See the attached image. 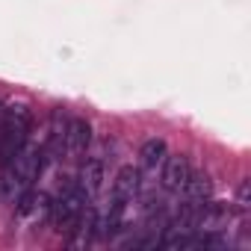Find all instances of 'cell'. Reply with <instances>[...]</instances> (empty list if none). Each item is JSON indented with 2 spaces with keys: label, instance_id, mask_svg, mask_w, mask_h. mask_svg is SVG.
<instances>
[{
  "label": "cell",
  "instance_id": "6da1fadb",
  "mask_svg": "<svg viewBox=\"0 0 251 251\" xmlns=\"http://www.w3.org/2000/svg\"><path fill=\"white\" fill-rule=\"evenodd\" d=\"M45 166H48L45 145H24L3 166V177H0V198L9 201V204H15L33 186V180H39V175H42Z\"/></svg>",
  "mask_w": 251,
  "mask_h": 251
},
{
  "label": "cell",
  "instance_id": "7a4b0ae2",
  "mask_svg": "<svg viewBox=\"0 0 251 251\" xmlns=\"http://www.w3.org/2000/svg\"><path fill=\"white\" fill-rule=\"evenodd\" d=\"M33 127V112L24 103H12L3 109V121H0V166H6L30 139Z\"/></svg>",
  "mask_w": 251,
  "mask_h": 251
},
{
  "label": "cell",
  "instance_id": "3957f363",
  "mask_svg": "<svg viewBox=\"0 0 251 251\" xmlns=\"http://www.w3.org/2000/svg\"><path fill=\"white\" fill-rule=\"evenodd\" d=\"M89 207V198H86V192L77 186V180L74 183H68L59 195H56V201L50 204V219H53V225L59 227V230H65V233H71V227L77 225V219L83 216V210Z\"/></svg>",
  "mask_w": 251,
  "mask_h": 251
},
{
  "label": "cell",
  "instance_id": "277c9868",
  "mask_svg": "<svg viewBox=\"0 0 251 251\" xmlns=\"http://www.w3.org/2000/svg\"><path fill=\"white\" fill-rule=\"evenodd\" d=\"M139 186H142L139 169H133V166L118 169V175L112 180V207H121L124 210L127 204H133V198L139 195Z\"/></svg>",
  "mask_w": 251,
  "mask_h": 251
},
{
  "label": "cell",
  "instance_id": "5b68a950",
  "mask_svg": "<svg viewBox=\"0 0 251 251\" xmlns=\"http://www.w3.org/2000/svg\"><path fill=\"white\" fill-rule=\"evenodd\" d=\"M233 219V210L230 204L225 201H204L201 210H198V219H195V230H204V233H216L222 227H227V222Z\"/></svg>",
  "mask_w": 251,
  "mask_h": 251
},
{
  "label": "cell",
  "instance_id": "8992f818",
  "mask_svg": "<svg viewBox=\"0 0 251 251\" xmlns=\"http://www.w3.org/2000/svg\"><path fill=\"white\" fill-rule=\"evenodd\" d=\"M160 175H163V189L166 192H183V186L192 175V166L183 154H175V157L166 154V160L160 166Z\"/></svg>",
  "mask_w": 251,
  "mask_h": 251
},
{
  "label": "cell",
  "instance_id": "52a82bcc",
  "mask_svg": "<svg viewBox=\"0 0 251 251\" xmlns=\"http://www.w3.org/2000/svg\"><path fill=\"white\" fill-rule=\"evenodd\" d=\"M15 216H18L21 222L36 225V222H42V219H48V216H50V198H48L45 192L27 189V192L15 201Z\"/></svg>",
  "mask_w": 251,
  "mask_h": 251
},
{
  "label": "cell",
  "instance_id": "ba28073f",
  "mask_svg": "<svg viewBox=\"0 0 251 251\" xmlns=\"http://www.w3.org/2000/svg\"><path fill=\"white\" fill-rule=\"evenodd\" d=\"M92 142V124L86 118H68L65 121V157H80L86 154Z\"/></svg>",
  "mask_w": 251,
  "mask_h": 251
},
{
  "label": "cell",
  "instance_id": "9c48e42d",
  "mask_svg": "<svg viewBox=\"0 0 251 251\" xmlns=\"http://www.w3.org/2000/svg\"><path fill=\"white\" fill-rule=\"evenodd\" d=\"M77 186L86 192L89 201H95L103 189V163L100 160H86L83 169H80V177H77Z\"/></svg>",
  "mask_w": 251,
  "mask_h": 251
},
{
  "label": "cell",
  "instance_id": "30bf717a",
  "mask_svg": "<svg viewBox=\"0 0 251 251\" xmlns=\"http://www.w3.org/2000/svg\"><path fill=\"white\" fill-rule=\"evenodd\" d=\"M210 195H213V180H210V175L192 172L189 180H186V186H183V198L192 201V204H204Z\"/></svg>",
  "mask_w": 251,
  "mask_h": 251
},
{
  "label": "cell",
  "instance_id": "8fae6325",
  "mask_svg": "<svg viewBox=\"0 0 251 251\" xmlns=\"http://www.w3.org/2000/svg\"><path fill=\"white\" fill-rule=\"evenodd\" d=\"M166 142L163 139H148L145 145H142V151H139V163H142V172H157L160 166H163V160H166Z\"/></svg>",
  "mask_w": 251,
  "mask_h": 251
},
{
  "label": "cell",
  "instance_id": "7c38bea8",
  "mask_svg": "<svg viewBox=\"0 0 251 251\" xmlns=\"http://www.w3.org/2000/svg\"><path fill=\"white\" fill-rule=\"evenodd\" d=\"M239 207H242V210L248 207V180H245V183L239 186Z\"/></svg>",
  "mask_w": 251,
  "mask_h": 251
},
{
  "label": "cell",
  "instance_id": "4fadbf2b",
  "mask_svg": "<svg viewBox=\"0 0 251 251\" xmlns=\"http://www.w3.org/2000/svg\"><path fill=\"white\" fill-rule=\"evenodd\" d=\"M3 109H6V106H3V103H0V121H3Z\"/></svg>",
  "mask_w": 251,
  "mask_h": 251
}]
</instances>
